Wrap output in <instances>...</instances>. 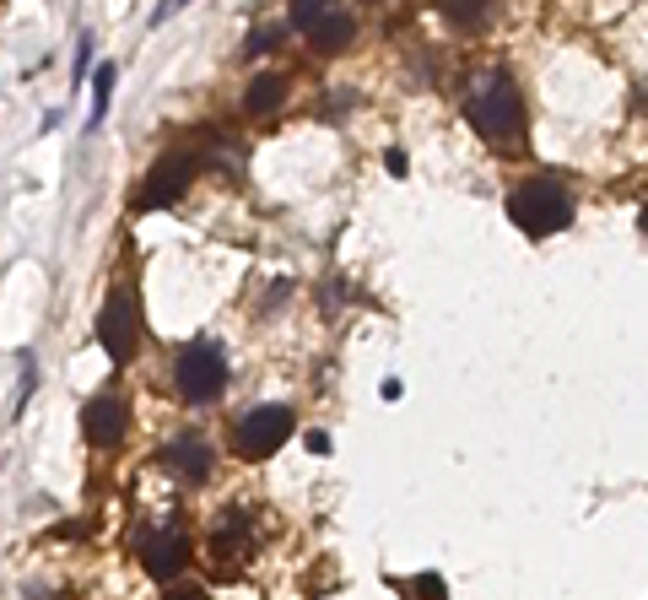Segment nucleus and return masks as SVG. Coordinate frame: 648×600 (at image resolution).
<instances>
[{
  "instance_id": "f257e3e1",
  "label": "nucleus",
  "mask_w": 648,
  "mask_h": 600,
  "mask_svg": "<svg viewBox=\"0 0 648 600\" xmlns=\"http://www.w3.org/2000/svg\"><path fill=\"white\" fill-rule=\"evenodd\" d=\"M465 120L492 141L498 152H518L524 146V98L509 76H481L465 98Z\"/></svg>"
},
{
  "instance_id": "f03ea898",
  "label": "nucleus",
  "mask_w": 648,
  "mask_h": 600,
  "mask_svg": "<svg viewBox=\"0 0 648 600\" xmlns=\"http://www.w3.org/2000/svg\"><path fill=\"white\" fill-rule=\"evenodd\" d=\"M509 216H514L518 233L551 238V233H562L573 222V196L557 179H529V185H518L514 196H509Z\"/></svg>"
},
{
  "instance_id": "7ed1b4c3",
  "label": "nucleus",
  "mask_w": 648,
  "mask_h": 600,
  "mask_svg": "<svg viewBox=\"0 0 648 600\" xmlns=\"http://www.w3.org/2000/svg\"><path fill=\"white\" fill-rule=\"evenodd\" d=\"M174 390L194 405H211V400L227 390V357H222V346H211V341H194L185 346L179 357H174Z\"/></svg>"
},
{
  "instance_id": "20e7f679",
  "label": "nucleus",
  "mask_w": 648,
  "mask_h": 600,
  "mask_svg": "<svg viewBox=\"0 0 648 600\" xmlns=\"http://www.w3.org/2000/svg\"><path fill=\"white\" fill-rule=\"evenodd\" d=\"M292 411L287 405H255L249 416H238V427H233V455L238 460H270L287 438H292Z\"/></svg>"
},
{
  "instance_id": "39448f33",
  "label": "nucleus",
  "mask_w": 648,
  "mask_h": 600,
  "mask_svg": "<svg viewBox=\"0 0 648 600\" xmlns=\"http://www.w3.org/2000/svg\"><path fill=\"white\" fill-rule=\"evenodd\" d=\"M98 341H103L109 363H120V368L135 357V346H141V303H135V292H109V303L98 309Z\"/></svg>"
},
{
  "instance_id": "423d86ee",
  "label": "nucleus",
  "mask_w": 648,
  "mask_h": 600,
  "mask_svg": "<svg viewBox=\"0 0 648 600\" xmlns=\"http://www.w3.org/2000/svg\"><path fill=\"white\" fill-rule=\"evenodd\" d=\"M190 563V531L179 525V520H168V525H157V531L141 541V568L152 574V579H179V568Z\"/></svg>"
},
{
  "instance_id": "0eeeda50",
  "label": "nucleus",
  "mask_w": 648,
  "mask_h": 600,
  "mask_svg": "<svg viewBox=\"0 0 648 600\" xmlns=\"http://www.w3.org/2000/svg\"><path fill=\"white\" fill-rule=\"evenodd\" d=\"M190 179H194L190 152H168V157H157V163H152V179H146V190H141V205H174V200H185Z\"/></svg>"
},
{
  "instance_id": "6e6552de",
  "label": "nucleus",
  "mask_w": 648,
  "mask_h": 600,
  "mask_svg": "<svg viewBox=\"0 0 648 600\" xmlns=\"http://www.w3.org/2000/svg\"><path fill=\"white\" fill-rule=\"evenodd\" d=\"M81 433H87L92 444H120L130 433V405L114 396V390L87 400V405H81Z\"/></svg>"
},
{
  "instance_id": "1a4fd4ad",
  "label": "nucleus",
  "mask_w": 648,
  "mask_h": 600,
  "mask_svg": "<svg viewBox=\"0 0 648 600\" xmlns=\"http://www.w3.org/2000/svg\"><path fill=\"white\" fill-rule=\"evenodd\" d=\"M255 552V535H249V520L238 514V509H227L222 514V525H216V535H211V557L233 574V568H244V557Z\"/></svg>"
},
{
  "instance_id": "9d476101",
  "label": "nucleus",
  "mask_w": 648,
  "mask_h": 600,
  "mask_svg": "<svg viewBox=\"0 0 648 600\" xmlns=\"http://www.w3.org/2000/svg\"><path fill=\"white\" fill-rule=\"evenodd\" d=\"M163 466L174 470L179 481H205L211 476V444L194 438V433H179L174 444H163Z\"/></svg>"
},
{
  "instance_id": "9b49d317",
  "label": "nucleus",
  "mask_w": 648,
  "mask_h": 600,
  "mask_svg": "<svg viewBox=\"0 0 648 600\" xmlns=\"http://www.w3.org/2000/svg\"><path fill=\"white\" fill-rule=\"evenodd\" d=\"M351 38H357V22H351V16H346L340 5H335V11L324 16L320 27L309 33V44H314L320 55H346V49H351Z\"/></svg>"
},
{
  "instance_id": "f8f14e48",
  "label": "nucleus",
  "mask_w": 648,
  "mask_h": 600,
  "mask_svg": "<svg viewBox=\"0 0 648 600\" xmlns=\"http://www.w3.org/2000/svg\"><path fill=\"white\" fill-rule=\"evenodd\" d=\"M287 103V76H276V70H265V76H255L249 81V92H244V109L255 114V120H265V114H276Z\"/></svg>"
},
{
  "instance_id": "ddd939ff",
  "label": "nucleus",
  "mask_w": 648,
  "mask_h": 600,
  "mask_svg": "<svg viewBox=\"0 0 648 600\" xmlns=\"http://www.w3.org/2000/svg\"><path fill=\"white\" fill-rule=\"evenodd\" d=\"M438 11L449 16L454 27H465V33H481V27L492 22L498 0H438Z\"/></svg>"
},
{
  "instance_id": "4468645a",
  "label": "nucleus",
  "mask_w": 648,
  "mask_h": 600,
  "mask_svg": "<svg viewBox=\"0 0 648 600\" xmlns=\"http://www.w3.org/2000/svg\"><path fill=\"white\" fill-rule=\"evenodd\" d=\"M329 11H335V0H292V27L314 33V27H320Z\"/></svg>"
},
{
  "instance_id": "2eb2a0df",
  "label": "nucleus",
  "mask_w": 648,
  "mask_h": 600,
  "mask_svg": "<svg viewBox=\"0 0 648 600\" xmlns=\"http://www.w3.org/2000/svg\"><path fill=\"white\" fill-rule=\"evenodd\" d=\"M109 98H114V66H98V76H92V125L103 120Z\"/></svg>"
},
{
  "instance_id": "dca6fc26",
  "label": "nucleus",
  "mask_w": 648,
  "mask_h": 600,
  "mask_svg": "<svg viewBox=\"0 0 648 600\" xmlns=\"http://www.w3.org/2000/svg\"><path fill=\"white\" fill-rule=\"evenodd\" d=\"M276 44H281V27H255L249 33V55H270Z\"/></svg>"
},
{
  "instance_id": "f3484780",
  "label": "nucleus",
  "mask_w": 648,
  "mask_h": 600,
  "mask_svg": "<svg viewBox=\"0 0 648 600\" xmlns=\"http://www.w3.org/2000/svg\"><path fill=\"white\" fill-rule=\"evenodd\" d=\"M416 600H444V579L438 574H422L416 579Z\"/></svg>"
},
{
  "instance_id": "a211bd4d",
  "label": "nucleus",
  "mask_w": 648,
  "mask_h": 600,
  "mask_svg": "<svg viewBox=\"0 0 648 600\" xmlns=\"http://www.w3.org/2000/svg\"><path fill=\"white\" fill-rule=\"evenodd\" d=\"M163 600H211V590H200V585H179V579H174Z\"/></svg>"
},
{
  "instance_id": "6ab92c4d",
  "label": "nucleus",
  "mask_w": 648,
  "mask_h": 600,
  "mask_svg": "<svg viewBox=\"0 0 648 600\" xmlns=\"http://www.w3.org/2000/svg\"><path fill=\"white\" fill-rule=\"evenodd\" d=\"M185 5H190V0H163V5L152 11V22H168V16H174V11H185Z\"/></svg>"
},
{
  "instance_id": "aec40b11",
  "label": "nucleus",
  "mask_w": 648,
  "mask_h": 600,
  "mask_svg": "<svg viewBox=\"0 0 648 600\" xmlns=\"http://www.w3.org/2000/svg\"><path fill=\"white\" fill-rule=\"evenodd\" d=\"M644 233H648V211H644Z\"/></svg>"
}]
</instances>
